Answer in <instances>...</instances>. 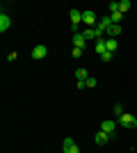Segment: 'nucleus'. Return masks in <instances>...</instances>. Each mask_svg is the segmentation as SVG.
I'll list each match as a JSON object with an SVG mask.
<instances>
[{"mask_svg":"<svg viewBox=\"0 0 137 153\" xmlns=\"http://www.w3.org/2000/svg\"><path fill=\"white\" fill-rule=\"evenodd\" d=\"M82 23H85L87 27H96V14L91 12V9H85V12H82Z\"/></svg>","mask_w":137,"mask_h":153,"instance_id":"obj_4","label":"nucleus"},{"mask_svg":"<svg viewBox=\"0 0 137 153\" xmlns=\"http://www.w3.org/2000/svg\"><path fill=\"white\" fill-rule=\"evenodd\" d=\"M121 114H126V112H124V105H121V103H114V117L119 119Z\"/></svg>","mask_w":137,"mask_h":153,"instance_id":"obj_18","label":"nucleus"},{"mask_svg":"<svg viewBox=\"0 0 137 153\" xmlns=\"http://www.w3.org/2000/svg\"><path fill=\"white\" fill-rule=\"evenodd\" d=\"M110 25H112V19H110V16H103V19H101V21H98V30H103V32H107V30H110Z\"/></svg>","mask_w":137,"mask_h":153,"instance_id":"obj_10","label":"nucleus"},{"mask_svg":"<svg viewBox=\"0 0 137 153\" xmlns=\"http://www.w3.org/2000/svg\"><path fill=\"white\" fill-rule=\"evenodd\" d=\"M105 34H107V39H117L119 34H121V25H114V23H112V25H110V30L105 32Z\"/></svg>","mask_w":137,"mask_h":153,"instance_id":"obj_11","label":"nucleus"},{"mask_svg":"<svg viewBox=\"0 0 137 153\" xmlns=\"http://www.w3.org/2000/svg\"><path fill=\"white\" fill-rule=\"evenodd\" d=\"M117 126H119V123L114 121V119H105V121H101V128H98V130H103V133H107L110 137H114V133H117Z\"/></svg>","mask_w":137,"mask_h":153,"instance_id":"obj_2","label":"nucleus"},{"mask_svg":"<svg viewBox=\"0 0 137 153\" xmlns=\"http://www.w3.org/2000/svg\"><path fill=\"white\" fill-rule=\"evenodd\" d=\"M110 19H112V23H114V25H121L124 14H121V12H112V14H110Z\"/></svg>","mask_w":137,"mask_h":153,"instance_id":"obj_13","label":"nucleus"},{"mask_svg":"<svg viewBox=\"0 0 137 153\" xmlns=\"http://www.w3.org/2000/svg\"><path fill=\"white\" fill-rule=\"evenodd\" d=\"M112 12H119V2H117V0H112V2H110V14Z\"/></svg>","mask_w":137,"mask_h":153,"instance_id":"obj_20","label":"nucleus"},{"mask_svg":"<svg viewBox=\"0 0 137 153\" xmlns=\"http://www.w3.org/2000/svg\"><path fill=\"white\" fill-rule=\"evenodd\" d=\"M46 55H48V48H46L44 44H39V46L32 48V59H44Z\"/></svg>","mask_w":137,"mask_h":153,"instance_id":"obj_7","label":"nucleus"},{"mask_svg":"<svg viewBox=\"0 0 137 153\" xmlns=\"http://www.w3.org/2000/svg\"><path fill=\"white\" fill-rule=\"evenodd\" d=\"M101 59H103V62H112V59H114V53H110V51H105L103 55H101Z\"/></svg>","mask_w":137,"mask_h":153,"instance_id":"obj_19","label":"nucleus"},{"mask_svg":"<svg viewBox=\"0 0 137 153\" xmlns=\"http://www.w3.org/2000/svg\"><path fill=\"white\" fill-rule=\"evenodd\" d=\"M96 53H98V55H103V53H105V39H98V41H96Z\"/></svg>","mask_w":137,"mask_h":153,"instance_id":"obj_17","label":"nucleus"},{"mask_svg":"<svg viewBox=\"0 0 137 153\" xmlns=\"http://www.w3.org/2000/svg\"><path fill=\"white\" fill-rule=\"evenodd\" d=\"M117 123L121 128H126V130H133V128H137V117H133V114H128V112H126V114H121L117 119Z\"/></svg>","mask_w":137,"mask_h":153,"instance_id":"obj_1","label":"nucleus"},{"mask_svg":"<svg viewBox=\"0 0 137 153\" xmlns=\"http://www.w3.org/2000/svg\"><path fill=\"white\" fill-rule=\"evenodd\" d=\"M87 78H89L87 69H78V71H76V80H87Z\"/></svg>","mask_w":137,"mask_h":153,"instance_id":"obj_16","label":"nucleus"},{"mask_svg":"<svg viewBox=\"0 0 137 153\" xmlns=\"http://www.w3.org/2000/svg\"><path fill=\"white\" fill-rule=\"evenodd\" d=\"M69 19H71V27L82 25V12H78V9H71V12H69Z\"/></svg>","mask_w":137,"mask_h":153,"instance_id":"obj_6","label":"nucleus"},{"mask_svg":"<svg viewBox=\"0 0 137 153\" xmlns=\"http://www.w3.org/2000/svg\"><path fill=\"white\" fill-rule=\"evenodd\" d=\"M80 55H82V51H80V48H73V57L80 59Z\"/></svg>","mask_w":137,"mask_h":153,"instance_id":"obj_22","label":"nucleus"},{"mask_svg":"<svg viewBox=\"0 0 137 153\" xmlns=\"http://www.w3.org/2000/svg\"><path fill=\"white\" fill-rule=\"evenodd\" d=\"M9 27H12V19H9V14H7L5 9H2V12H0V32L5 34V32L9 30Z\"/></svg>","mask_w":137,"mask_h":153,"instance_id":"obj_5","label":"nucleus"},{"mask_svg":"<svg viewBox=\"0 0 137 153\" xmlns=\"http://www.w3.org/2000/svg\"><path fill=\"white\" fill-rule=\"evenodd\" d=\"M87 87H96V78H87Z\"/></svg>","mask_w":137,"mask_h":153,"instance_id":"obj_21","label":"nucleus"},{"mask_svg":"<svg viewBox=\"0 0 137 153\" xmlns=\"http://www.w3.org/2000/svg\"><path fill=\"white\" fill-rule=\"evenodd\" d=\"M82 34H85V39H87V41L96 39V32H94V27H85V30H82Z\"/></svg>","mask_w":137,"mask_h":153,"instance_id":"obj_15","label":"nucleus"},{"mask_svg":"<svg viewBox=\"0 0 137 153\" xmlns=\"http://www.w3.org/2000/svg\"><path fill=\"white\" fill-rule=\"evenodd\" d=\"M62 151L64 153H80V149H78V144H76L73 137H64L62 140Z\"/></svg>","mask_w":137,"mask_h":153,"instance_id":"obj_3","label":"nucleus"},{"mask_svg":"<svg viewBox=\"0 0 137 153\" xmlns=\"http://www.w3.org/2000/svg\"><path fill=\"white\" fill-rule=\"evenodd\" d=\"M130 7H133V2H130V0H121V2H119V12H121V14H126L128 9H130Z\"/></svg>","mask_w":137,"mask_h":153,"instance_id":"obj_14","label":"nucleus"},{"mask_svg":"<svg viewBox=\"0 0 137 153\" xmlns=\"http://www.w3.org/2000/svg\"><path fill=\"white\" fill-rule=\"evenodd\" d=\"M73 44H76V48H80V51H82V48L87 46V39H85V34H82V32L73 34Z\"/></svg>","mask_w":137,"mask_h":153,"instance_id":"obj_9","label":"nucleus"},{"mask_svg":"<svg viewBox=\"0 0 137 153\" xmlns=\"http://www.w3.org/2000/svg\"><path fill=\"white\" fill-rule=\"evenodd\" d=\"M87 87V80H78V89H85Z\"/></svg>","mask_w":137,"mask_h":153,"instance_id":"obj_23","label":"nucleus"},{"mask_svg":"<svg viewBox=\"0 0 137 153\" xmlns=\"http://www.w3.org/2000/svg\"><path fill=\"white\" fill-rule=\"evenodd\" d=\"M110 140H112V137H110V135H107V133H103V130H98V133L94 135V142H96L98 146H105V144H107V142H110Z\"/></svg>","mask_w":137,"mask_h":153,"instance_id":"obj_8","label":"nucleus"},{"mask_svg":"<svg viewBox=\"0 0 137 153\" xmlns=\"http://www.w3.org/2000/svg\"><path fill=\"white\" fill-rule=\"evenodd\" d=\"M119 44H117V39H105V51H110V53H117Z\"/></svg>","mask_w":137,"mask_h":153,"instance_id":"obj_12","label":"nucleus"}]
</instances>
